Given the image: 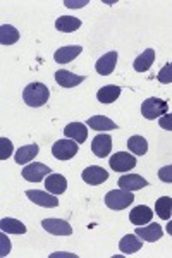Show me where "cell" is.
I'll return each mask as SVG.
<instances>
[{
  "instance_id": "1",
  "label": "cell",
  "mask_w": 172,
  "mask_h": 258,
  "mask_svg": "<svg viewBox=\"0 0 172 258\" xmlns=\"http://www.w3.org/2000/svg\"><path fill=\"white\" fill-rule=\"evenodd\" d=\"M48 97H50V90L43 85V83H29L23 91L24 103L29 107H33V109L43 107L45 103L48 102Z\"/></svg>"
},
{
  "instance_id": "2",
  "label": "cell",
  "mask_w": 172,
  "mask_h": 258,
  "mask_svg": "<svg viewBox=\"0 0 172 258\" xmlns=\"http://www.w3.org/2000/svg\"><path fill=\"white\" fill-rule=\"evenodd\" d=\"M169 110V103L162 98H146L143 103H141V115L148 120H153V119H160L162 115L167 114Z\"/></svg>"
},
{
  "instance_id": "3",
  "label": "cell",
  "mask_w": 172,
  "mask_h": 258,
  "mask_svg": "<svg viewBox=\"0 0 172 258\" xmlns=\"http://www.w3.org/2000/svg\"><path fill=\"white\" fill-rule=\"evenodd\" d=\"M134 202L133 191L126 189H112L105 195V205L112 210H124Z\"/></svg>"
},
{
  "instance_id": "4",
  "label": "cell",
  "mask_w": 172,
  "mask_h": 258,
  "mask_svg": "<svg viewBox=\"0 0 172 258\" xmlns=\"http://www.w3.org/2000/svg\"><path fill=\"white\" fill-rule=\"evenodd\" d=\"M79 150V143H76L74 140H59L53 143L52 147V153L57 160H71L73 157H76Z\"/></svg>"
},
{
  "instance_id": "5",
  "label": "cell",
  "mask_w": 172,
  "mask_h": 258,
  "mask_svg": "<svg viewBox=\"0 0 172 258\" xmlns=\"http://www.w3.org/2000/svg\"><path fill=\"white\" fill-rule=\"evenodd\" d=\"M108 165L116 172H128V170H133L136 167V157L126 152H117L108 159Z\"/></svg>"
},
{
  "instance_id": "6",
  "label": "cell",
  "mask_w": 172,
  "mask_h": 258,
  "mask_svg": "<svg viewBox=\"0 0 172 258\" xmlns=\"http://www.w3.org/2000/svg\"><path fill=\"white\" fill-rule=\"evenodd\" d=\"M26 197L31 200L33 203L40 207H45V209H55L59 207V198L57 195H52L48 191H40V189H28Z\"/></svg>"
},
{
  "instance_id": "7",
  "label": "cell",
  "mask_w": 172,
  "mask_h": 258,
  "mask_svg": "<svg viewBox=\"0 0 172 258\" xmlns=\"http://www.w3.org/2000/svg\"><path fill=\"white\" fill-rule=\"evenodd\" d=\"M81 179L90 186H98L103 184V182L108 179V172L100 165H90L81 172Z\"/></svg>"
},
{
  "instance_id": "8",
  "label": "cell",
  "mask_w": 172,
  "mask_h": 258,
  "mask_svg": "<svg viewBox=\"0 0 172 258\" xmlns=\"http://www.w3.org/2000/svg\"><path fill=\"white\" fill-rule=\"evenodd\" d=\"M41 226H43L45 231L53 236H71L73 234L71 224L62 219H45V220H41Z\"/></svg>"
},
{
  "instance_id": "9",
  "label": "cell",
  "mask_w": 172,
  "mask_h": 258,
  "mask_svg": "<svg viewBox=\"0 0 172 258\" xmlns=\"http://www.w3.org/2000/svg\"><path fill=\"white\" fill-rule=\"evenodd\" d=\"M50 174V167L45 164H40V162H35V164H29L23 169V177L29 182H40L43 181Z\"/></svg>"
},
{
  "instance_id": "10",
  "label": "cell",
  "mask_w": 172,
  "mask_h": 258,
  "mask_svg": "<svg viewBox=\"0 0 172 258\" xmlns=\"http://www.w3.org/2000/svg\"><path fill=\"white\" fill-rule=\"evenodd\" d=\"M91 152L95 153L98 159L108 157L112 152V138L110 135H96L91 141Z\"/></svg>"
},
{
  "instance_id": "11",
  "label": "cell",
  "mask_w": 172,
  "mask_h": 258,
  "mask_svg": "<svg viewBox=\"0 0 172 258\" xmlns=\"http://www.w3.org/2000/svg\"><path fill=\"white\" fill-rule=\"evenodd\" d=\"M117 59H119V53L117 52H107L105 55H102L98 60H96L95 64V69L98 74H102V76H108V74L114 73L116 69V64H117Z\"/></svg>"
},
{
  "instance_id": "12",
  "label": "cell",
  "mask_w": 172,
  "mask_h": 258,
  "mask_svg": "<svg viewBox=\"0 0 172 258\" xmlns=\"http://www.w3.org/2000/svg\"><path fill=\"white\" fill-rule=\"evenodd\" d=\"M85 80H86V76H78V74H73L71 71L61 69L55 73V81L62 88H76V86L81 85Z\"/></svg>"
},
{
  "instance_id": "13",
  "label": "cell",
  "mask_w": 172,
  "mask_h": 258,
  "mask_svg": "<svg viewBox=\"0 0 172 258\" xmlns=\"http://www.w3.org/2000/svg\"><path fill=\"white\" fill-rule=\"evenodd\" d=\"M152 219H153V212L146 205H138L129 212V220H131V224H134V226H145V224L152 222Z\"/></svg>"
},
{
  "instance_id": "14",
  "label": "cell",
  "mask_w": 172,
  "mask_h": 258,
  "mask_svg": "<svg viewBox=\"0 0 172 258\" xmlns=\"http://www.w3.org/2000/svg\"><path fill=\"white\" fill-rule=\"evenodd\" d=\"M134 234H136L138 238H141L143 241L155 243V241L162 239L163 231H162V226H158V224H150V226H145V227H141V226L136 227Z\"/></svg>"
},
{
  "instance_id": "15",
  "label": "cell",
  "mask_w": 172,
  "mask_h": 258,
  "mask_svg": "<svg viewBox=\"0 0 172 258\" xmlns=\"http://www.w3.org/2000/svg\"><path fill=\"white\" fill-rule=\"evenodd\" d=\"M119 188H123L126 191H138L145 186H148V181L145 177L138 176V174H126V176L119 177Z\"/></svg>"
},
{
  "instance_id": "16",
  "label": "cell",
  "mask_w": 172,
  "mask_h": 258,
  "mask_svg": "<svg viewBox=\"0 0 172 258\" xmlns=\"http://www.w3.org/2000/svg\"><path fill=\"white\" fill-rule=\"evenodd\" d=\"M81 52H83V47H79V45H67V47L59 48L57 52L53 53V60H55L57 64H67V62L76 59Z\"/></svg>"
},
{
  "instance_id": "17",
  "label": "cell",
  "mask_w": 172,
  "mask_h": 258,
  "mask_svg": "<svg viewBox=\"0 0 172 258\" xmlns=\"http://www.w3.org/2000/svg\"><path fill=\"white\" fill-rule=\"evenodd\" d=\"M45 188L52 195H62L67 189V181L62 174H48L45 177Z\"/></svg>"
},
{
  "instance_id": "18",
  "label": "cell",
  "mask_w": 172,
  "mask_h": 258,
  "mask_svg": "<svg viewBox=\"0 0 172 258\" xmlns=\"http://www.w3.org/2000/svg\"><path fill=\"white\" fill-rule=\"evenodd\" d=\"M66 138L74 140L76 143H85L88 138V129L83 122H71L64 129Z\"/></svg>"
},
{
  "instance_id": "19",
  "label": "cell",
  "mask_w": 172,
  "mask_h": 258,
  "mask_svg": "<svg viewBox=\"0 0 172 258\" xmlns=\"http://www.w3.org/2000/svg\"><path fill=\"white\" fill-rule=\"evenodd\" d=\"M143 246V239H138L136 234H126L123 239L119 241V249L124 255H133V253L140 251Z\"/></svg>"
},
{
  "instance_id": "20",
  "label": "cell",
  "mask_w": 172,
  "mask_h": 258,
  "mask_svg": "<svg viewBox=\"0 0 172 258\" xmlns=\"http://www.w3.org/2000/svg\"><path fill=\"white\" fill-rule=\"evenodd\" d=\"M38 152H40V148H38V145H36V143L26 145V147H21L18 152H16V157H14L16 164H19V165L28 164V162H31L36 155H38Z\"/></svg>"
},
{
  "instance_id": "21",
  "label": "cell",
  "mask_w": 172,
  "mask_h": 258,
  "mask_svg": "<svg viewBox=\"0 0 172 258\" xmlns=\"http://www.w3.org/2000/svg\"><path fill=\"white\" fill-rule=\"evenodd\" d=\"M153 62H155V50L146 48L143 53H140V55L134 59V71H138V73H146V71L153 66Z\"/></svg>"
},
{
  "instance_id": "22",
  "label": "cell",
  "mask_w": 172,
  "mask_h": 258,
  "mask_svg": "<svg viewBox=\"0 0 172 258\" xmlns=\"http://www.w3.org/2000/svg\"><path fill=\"white\" fill-rule=\"evenodd\" d=\"M86 124L95 131H112V129H117V124L112 119L105 117V115H93L86 120Z\"/></svg>"
},
{
  "instance_id": "23",
  "label": "cell",
  "mask_w": 172,
  "mask_h": 258,
  "mask_svg": "<svg viewBox=\"0 0 172 258\" xmlns=\"http://www.w3.org/2000/svg\"><path fill=\"white\" fill-rule=\"evenodd\" d=\"M119 95H121L119 86L107 85V86H103V88L98 90V93H96V100H98L100 103H112L119 98Z\"/></svg>"
},
{
  "instance_id": "24",
  "label": "cell",
  "mask_w": 172,
  "mask_h": 258,
  "mask_svg": "<svg viewBox=\"0 0 172 258\" xmlns=\"http://www.w3.org/2000/svg\"><path fill=\"white\" fill-rule=\"evenodd\" d=\"M0 229H2V232H7V234H24L26 232V226L21 220L9 217L0 220Z\"/></svg>"
},
{
  "instance_id": "25",
  "label": "cell",
  "mask_w": 172,
  "mask_h": 258,
  "mask_svg": "<svg viewBox=\"0 0 172 258\" xmlns=\"http://www.w3.org/2000/svg\"><path fill=\"white\" fill-rule=\"evenodd\" d=\"M81 26V19L73 18V16H61L55 21V28L62 33H73Z\"/></svg>"
},
{
  "instance_id": "26",
  "label": "cell",
  "mask_w": 172,
  "mask_h": 258,
  "mask_svg": "<svg viewBox=\"0 0 172 258\" xmlns=\"http://www.w3.org/2000/svg\"><path fill=\"white\" fill-rule=\"evenodd\" d=\"M155 214L163 220H169L172 215V198L169 197L158 198L157 203H155Z\"/></svg>"
},
{
  "instance_id": "27",
  "label": "cell",
  "mask_w": 172,
  "mask_h": 258,
  "mask_svg": "<svg viewBox=\"0 0 172 258\" xmlns=\"http://www.w3.org/2000/svg\"><path fill=\"white\" fill-rule=\"evenodd\" d=\"M128 148L129 152L134 153V155H145L148 152V141H146L143 136H131L128 140Z\"/></svg>"
},
{
  "instance_id": "28",
  "label": "cell",
  "mask_w": 172,
  "mask_h": 258,
  "mask_svg": "<svg viewBox=\"0 0 172 258\" xmlns=\"http://www.w3.org/2000/svg\"><path fill=\"white\" fill-rule=\"evenodd\" d=\"M19 40V31L11 24H2L0 26V43L2 45H12Z\"/></svg>"
},
{
  "instance_id": "29",
  "label": "cell",
  "mask_w": 172,
  "mask_h": 258,
  "mask_svg": "<svg viewBox=\"0 0 172 258\" xmlns=\"http://www.w3.org/2000/svg\"><path fill=\"white\" fill-rule=\"evenodd\" d=\"M157 80H158V83H162V85H170L172 83V62L165 64L160 71H158Z\"/></svg>"
},
{
  "instance_id": "30",
  "label": "cell",
  "mask_w": 172,
  "mask_h": 258,
  "mask_svg": "<svg viewBox=\"0 0 172 258\" xmlns=\"http://www.w3.org/2000/svg\"><path fill=\"white\" fill-rule=\"evenodd\" d=\"M12 155V143L9 138H0V160H7Z\"/></svg>"
},
{
  "instance_id": "31",
  "label": "cell",
  "mask_w": 172,
  "mask_h": 258,
  "mask_svg": "<svg viewBox=\"0 0 172 258\" xmlns=\"http://www.w3.org/2000/svg\"><path fill=\"white\" fill-rule=\"evenodd\" d=\"M11 253V241L7 238V232H2L0 236V256H7Z\"/></svg>"
},
{
  "instance_id": "32",
  "label": "cell",
  "mask_w": 172,
  "mask_h": 258,
  "mask_svg": "<svg viewBox=\"0 0 172 258\" xmlns=\"http://www.w3.org/2000/svg\"><path fill=\"white\" fill-rule=\"evenodd\" d=\"M158 179L163 182H172V165H165L158 170Z\"/></svg>"
},
{
  "instance_id": "33",
  "label": "cell",
  "mask_w": 172,
  "mask_h": 258,
  "mask_svg": "<svg viewBox=\"0 0 172 258\" xmlns=\"http://www.w3.org/2000/svg\"><path fill=\"white\" fill-rule=\"evenodd\" d=\"M158 124H160V127L165 129V131H172V114L162 115V117L158 119Z\"/></svg>"
},
{
  "instance_id": "34",
  "label": "cell",
  "mask_w": 172,
  "mask_h": 258,
  "mask_svg": "<svg viewBox=\"0 0 172 258\" xmlns=\"http://www.w3.org/2000/svg\"><path fill=\"white\" fill-rule=\"evenodd\" d=\"M64 6L69 7V9H81V7L88 6V0H78V2H73V0H66Z\"/></svg>"
},
{
  "instance_id": "35",
  "label": "cell",
  "mask_w": 172,
  "mask_h": 258,
  "mask_svg": "<svg viewBox=\"0 0 172 258\" xmlns=\"http://www.w3.org/2000/svg\"><path fill=\"white\" fill-rule=\"evenodd\" d=\"M165 229H167V232H169V234L172 236V220H169V224L165 226Z\"/></svg>"
}]
</instances>
